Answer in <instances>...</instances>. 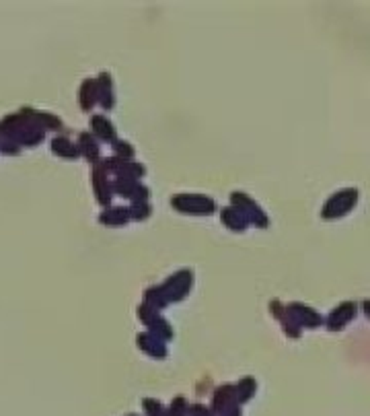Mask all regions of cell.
Here are the masks:
<instances>
[{"mask_svg":"<svg viewBox=\"0 0 370 416\" xmlns=\"http://www.w3.org/2000/svg\"><path fill=\"white\" fill-rule=\"evenodd\" d=\"M169 204L171 208L177 212V214H183V216H196V219H206V216H212L216 214L220 208L216 204V200L208 194H196V192H179V194H173L169 198Z\"/></svg>","mask_w":370,"mask_h":416,"instance_id":"1","label":"cell"},{"mask_svg":"<svg viewBox=\"0 0 370 416\" xmlns=\"http://www.w3.org/2000/svg\"><path fill=\"white\" fill-rule=\"evenodd\" d=\"M360 202V190L354 188V186H348V188H341L334 192L319 210V216L321 221H327V223H334V221H341L346 219L350 212H354L356 207Z\"/></svg>","mask_w":370,"mask_h":416,"instance_id":"2","label":"cell"},{"mask_svg":"<svg viewBox=\"0 0 370 416\" xmlns=\"http://www.w3.org/2000/svg\"><path fill=\"white\" fill-rule=\"evenodd\" d=\"M196 284V275L192 268H179L173 275H169L163 282H159L161 291L165 293L169 305H177L181 301H185Z\"/></svg>","mask_w":370,"mask_h":416,"instance_id":"3","label":"cell"},{"mask_svg":"<svg viewBox=\"0 0 370 416\" xmlns=\"http://www.w3.org/2000/svg\"><path fill=\"white\" fill-rule=\"evenodd\" d=\"M229 204H233V207L247 219V223H249L251 227H255V229H269V225H271L269 214L262 208V204H259L253 196H249L247 192H241V190L231 192Z\"/></svg>","mask_w":370,"mask_h":416,"instance_id":"4","label":"cell"},{"mask_svg":"<svg viewBox=\"0 0 370 416\" xmlns=\"http://www.w3.org/2000/svg\"><path fill=\"white\" fill-rule=\"evenodd\" d=\"M136 317H138V321L144 326V330L146 332H150L152 336H157V338H161V340H165V342H173V338H175V328H173V324L169 321L167 317L163 315V312H157V310H152V307H148L146 303H138V307H136Z\"/></svg>","mask_w":370,"mask_h":416,"instance_id":"5","label":"cell"},{"mask_svg":"<svg viewBox=\"0 0 370 416\" xmlns=\"http://www.w3.org/2000/svg\"><path fill=\"white\" fill-rule=\"evenodd\" d=\"M360 313V303L358 301H341L336 307H332V312L325 315V330L332 334H339L343 332Z\"/></svg>","mask_w":370,"mask_h":416,"instance_id":"6","label":"cell"},{"mask_svg":"<svg viewBox=\"0 0 370 416\" xmlns=\"http://www.w3.org/2000/svg\"><path fill=\"white\" fill-rule=\"evenodd\" d=\"M113 196H120L124 200L132 202H150V188L142 183V179H132V177H113Z\"/></svg>","mask_w":370,"mask_h":416,"instance_id":"7","label":"cell"},{"mask_svg":"<svg viewBox=\"0 0 370 416\" xmlns=\"http://www.w3.org/2000/svg\"><path fill=\"white\" fill-rule=\"evenodd\" d=\"M268 310H269V315H271V317L278 321V326L282 328V332H284V336H286V338H290V340H299V338H303L304 330L299 326V324H297V319L290 315L286 303H282L280 299H269Z\"/></svg>","mask_w":370,"mask_h":416,"instance_id":"8","label":"cell"},{"mask_svg":"<svg viewBox=\"0 0 370 416\" xmlns=\"http://www.w3.org/2000/svg\"><path fill=\"white\" fill-rule=\"evenodd\" d=\"M286 305H288L290 315L297 319V324H299L303 330H319V328H325V315L321 312H317L315 307L306 305L303 301H292V303H286Z\"/></svg>","mask_w":370,"mask_h":416,"instance_id":"9","label":"cell"},{"mask_svg":"<svg viewBox=\"0 0 370 416\" xmlns=\"http://www.w3.org/2000/svg\"><path fill=\"white\" fill-rule=\"evenodd\" d=\"M136 348L144 354V356H148V359H152V361H165L169 356V345L165 340H161V338H157V336H152L150 332H146V330H142V332H138L136 334Z\"/></svg>","mask_w":370,"mask_h":416,"instance_id":"10","label":"cell"},{"mask_svg":"<svg viewBox=\"0 0 370 416\" xmlns=\"http://www.w3.org/2000/svg\"><path fill=\"white\" fill-rule=\"evenodd\" d=\"M91 181H93V192H95V198L101 207H111V200H113V179H109L107 169L103 167V163H97L93 167V174H91Z\"/></svg>","mask_w":370,"mask_h":416,"instance_id":"11","label":"cell"},{"mask_svg":"<svg viewBox=\"0 0 370 416\" xmlns=\"http://www.w3.org/2000/svg\"><path fill=\"white\" fill-rule=\"evenodd\" d=\"M103 167L107 169V174H113L115 177H132V179H142L146 175V165L138 163V161H124L118 157H109L101 161Z\"/></svg>","mask_w":370,"mask_h":416,"instance_id":"12","label":"cell"},{"mask_svg":"<svg viewBox=\"0 0 370 416\" xmlns=\"http://www.w3.org/2000/svg\"><path fill=\"white\" fill-rule=\"evenodd\" d=\"M235 396V383H220L214 387L212 396H210V410L216 416H222L227 410H231L236 406Z\"/></svg>","mask_w":370,"mask_h":416,"instance_id":"13","label":"cell"},{"mask_svg":"<svg viewBox=\"0 0 370 416\" xmlns=\"http://www.w3.org/2000/svg\"><path fill=\"white\" fill-rule=\"evenodd\" d=\"M218 216H220V225L227 231L235 233V235H243V233H247L251 229V225L247 223V219L233 204H227V207L220 208L218 210Z\"/></svg>","mask_w":370,"mask_h":416,"instance_id":"14","label":"cell"},{"mask_svg":"<svg viewBox=\"0 0 370 416\" xmlns=\"http://www.w3.org/2000/svg\"><path fill=\"white\" fill-rule=\"evenodd\" d=\"M99 223L107 225V227H113V229H120V227H126L128 223H132V216H130V208L128 207H107L99 214Z\"/></svg>","mask_w":370,"mask_h":416,"instance_id":"15","label":"cell"},{"mask_svg":"<svg viewBox=\"0 0 370 416\" xmlns=\"http://www.w3.org/2000/svg\"><path fill=\"white\" fill-rule=\"evenodd\" d=\"M97 97L103 109H113L115 107V89H113V78L109 72H101L97 78Z\"/></svg>","mask_w":370,"mask_h":416,"instance_id":"16","label":"cell"},{"mask_svg":"<svg viewBox=\"0 0 370 416\" xmlns=\"http://www.w3.org/2000/svg\"><path fill=\"white\" fill-rule=\"evenodd\" d=\"M91 130H93V134L97 137L103 142H109V144H113V142H118V130H115V126L105 118V116H93L91 118Z\"/></svg>","mask_w":370,"mask_h":416,"instance_id":"17","label":"cell"},{"mask_svg":"<svg viewBox=\"0 0 370 416\" xmlns=\"http://www.w3.org/2000/svg\"><path fill=\"white\" fill-rule=\"evenodd\" d=\"M257 380L253 377V375H243L239 382H235V396H236V402L243 406V404H247V402H251L253 398H255V394H257Z\"/></svg>","mask_w":370,"mask_h":416,"instance_id":"18","label":"cell"},{"mask_svg":"<svg viewBox=\"0 0 370 416\" xmlns=\"http://www.w3.org/2000/svg\"><path fill=\"white\" fill-rule=\"evenodd\" d=\"M142 303H146L148 307H152V310H157V312H165L167 307H171L167 297H165V293L161 291L159 284H152V286L144 289V293H142Z\"/></svg>","mask_w":370,"mask_h":416,"instance_id":"19","label":"cell"},{"mask_svg":"<svg viewBox=\"0 0 370 416\" xmlns=\"http://www.w3.org/2000/svg\"><path fill=\"white\" fill-rule=\"evenodd\" d=\"M99 102L97 97V81H91L87 78L80 87V107L83 111H91V107Z\"/></svg>","mask_w":370,"mask_h":416,"instance_id":"20","label":"cell"},{"mask_svg":"<svg viewBox=\"0 0 370 416\" xmlns=\"http://www.w3.org/2000/svg\"><path fill=\"white\" fill-rule=\"evenodd\" d=\"M78 151H80L89 161H93V163L97 165V161H99V144L91 139V134H87V132L80 134V139H78Z\"/></svg>","mask_w":370,"mask_h":416,"instance_id":"21","label":"cell"},{"mask_svg":"<svg viewBox=\"0 0 370 416\" xmlns=\"http://www.w3.org/2000/svg\"><path fill=\"white\" fill-rule=\"evenodd\" d=\"M140 410L144 416H165L167 406L157 398H142L140 400Z\"/></svg>","mask_w":370,"mask_h":416,"instance_id":"22","label":"cell"},{"mask_svg":"<svg viewBox=\"0 0 370 416\" xmlns=\"http://www.w3.org/2000/svg\"><path fill=\"white\" fill-rule=\"evenodd\" d=\"M128 208H130V216L134 223H146L155 212L150 202H132V204H128Z\"/></svg>","mask_w":370,"mask_h":416,"instance_id":"23","label":"cell"},{"mask_svg":"<svg viewBox=\"0 0 370 416\" xmlns=\"http://www.w3.org/2000/svg\"><path fill=\"white\" fill-rule=\"evenodd\" d=\"M190 415V400L185 396H175L167 404V412L165 416H187Z\"/></svg>","mask_w":370,"mask_h":416,"instance_id":"24","label":"cell"},{"mask_svg":"<svg viewBox=\"0 0 370 416\" xmlns=\"http://www.w3.org/2000/svg\"><path fill=\"white\" fill-rule=\"evenodd\" d=\"M113 157L124 159V161H136L134 144L122 139L118 140V142H113Z\"/></svg>","mask_w":370,"mask_h":416,"instance_id":"25","label":"cell"},{"mask_svg":"<svg viewBox=\"0 0 370 416\" xmlns=\"http://www.w3.org/2000/svg\"><path fill=\"white\" fill-rule=\"evenodd\" d=\"M52 148H54L56 155H62V157H66V159H74V157L78 155V148L66 139H54Z\"/></svg>","mask_w":370,"mask_h":416,"instance_id":"26","label":"cell"},{"mask_svg":"<svg viewBox=\"0 0 370 416\" xmlns=\"http://www.w3.org/2000/svg\"><path fill=\"white\" fill-rule=\"evenodd\" d=\"M187 416H216L212 410H210V406H206L202 402H194V404H190V415Z\"/></svg>","mask_w":370,"mask_h":416,"instance_id":"27","label":"cell"},{"mask_svg":"<svg viewBox=\"0 0 370 416\" xmlns=\"http://www.w3.org/2000/svg\"><path fill=\"white\" fill-rule=\"evenodd\" d=\"M360 313L370 321V299H362L360 301Z\"/></svg>","mask_w":370,"mask_h":416,"instance_id":"28","label":"cell"},{"mask_svg":"<svg viewBox=\"0 0 370 416\" xmlns=\"http://www.w3.org/2000/svg\"><path fill=\"white\" fill-rule=\"evenodd\" d=\"M222 416H243V408H241V404H236V406H233L231 410H227Z\"/></svg>","mask_w":370,"mask_h":416,"instance_id":"29","label":"cell"},{"mask_svg":"<svg viewBox=\"0 0 370 416\" xmlns=\"http://www.w3.org/2000/svg\"><path fill=\"white\" fill-rule=\"evenodd\" d=\"M126 416H144V415H136V412H130V415H126Z\"/></svg>","mask_w":370,"mask_h":416,"instance_id":"30","label":"cell"}]
</instances>
